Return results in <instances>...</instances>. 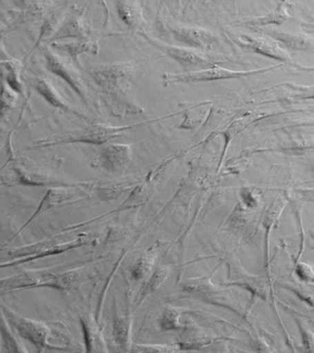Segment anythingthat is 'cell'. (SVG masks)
I'll return each instance as SVG.
<instances>
[{
  "mask_svg": "<svg viewBox=\"0 0 314 353\" xmlns=\"http://www.w3.org/2000/svg\"><path fill=\"white\" fill-rule=\"evenodd\" d=\"M103 97L112 115L123 118L128 114H139L144 110L135 103L130 92L137 72L136 63H114L90 66L86 68Z\"/></svg>",
  "mask_w": 314,
  "mask_h": 353,
  "instance_id": "obj_1",
  "label": "cell"
},
{
  "mask_svg": "<svg viewBox=\"0 0 314 353\" xmlns=\"http://www.w3.org/2000/svg\"><path fill=\"white\" fill-rule=\"evenodd\" d=\"M141 123L128 124L125 126H108L103 124H96V125H89L85 128L74 130V131L68 132L67 134L55 137L51 139L41 141L37 143L38 148H45V146L64 145V143H93V145H103L108 142L112 138L121 137L125 134L128 130L134 128Z\"/></svg>",
  "mask_w": 314,
  "mask_h": 353,
  "instance_id": "obj_2",
  "label": "cell"
},
{
  "mask_svg": "<svg viewBox=\"0 0 314 353\" xmlns=\"http://www.w3.org/2000/svg\"><path fill=\"white\" fill-rule=\"evenodd\" d=\"M283 63L277 65L267 66V68L253 69V70L239 71L231 70L219 65L210 66V68L193 70L181 74L165 73L164 74V85L175 84V83H195L216 81V80L235 79L241 77L252 76V74L266 73L267 71L279 68Z\"/></svg>",
  "mask_w": 314,
  "mask_h": 353,
  "instance_id": "obj_3",
  "label": "cell"
},
{
  "mask_svg": "<svg viewBox=\"0 0 314 353\" xmlns=\"http://www.w3.org/2000/svg\"><path fill=\"white\" fill-rule=\"evenodd\" d=\"M43 57L46 61V68L52 74H57L64 79L72 88L85 104L90 106V95L84 82V79L70 61L57 54L48 46L43 47Z\"/></svg>",
  "mask_w": 314,
  "mask_h": 353,
  "instance_id": "obj_4",
  "label": "cell"
},
{
  "mask_svg": "<svg viewBox=\"0 0 314 353\" xmlns=\"http://www.w3.org/2000/svg\"><path fill=\"white\" fill-rule=\"evenodd\" d=\"M142 35L151 46L156 47L158 50H161L168 57L176 61L181 66H184V68L199 70V69L216 65L213 61L208 59V57L201 54V52L195 51L194 48L172 46V44L164 43V41L153 37V36L148 34V33L142 32Z\"/></svg>",
  "mask_w": 314,
  "mask_h": 353,
  "instance_id": "obj_5",
  "label": "cell"
},
{
  "mask_svg": "<svg viewBox=\"0 0 314 353\" xmlns=\"http://www.w3.org/2000/svg\"><path fill=\"white\" fill-rule=\"evenodd\" d=\"M5 312H6L8 321L14 327L21 338L31 341L39 350V352H43L46 347H51L49 344L50 330L48 325L18 316L17 314L13 313L10 310H5Z\"/></svg>",
  "mask_w": 314,
  "mask_h": 353,
  "instance_id": "obj_6",
  "label": "cell"
},
{
  "mask_svg": "<svg viewBox=\"0 0 314 353\" xmlns=\"http://www.w3.org/2000/svg\"><path fill=\"white\" fill-rule=\"evenodd\" d=\"M234 41L247 51L272 58V59L282 61L284 63L291 62L292 58L286 50L279 46V43L268 35L253 36L241 34L234 36Z\"/></svg>",
  "mask_w": 314,
  "mask_h": 353,
  "instance_id": "obj_7",
  "label": "cell"
},
{
  "mask_svg": "<svg viewBox=\"0 0 314 353\" xmlns=\"http://www.w3.org/2000/svg\"><path fill=\"white\" fill-rule=\"evenodd\" d=\"M86 244L84 241V237L82 239H78L67 243H61L60 245H48V243H40V244L32 245V247L21 248V250H17L10 252V256H12L13 258H24V256H28L26 259H20V261H16L7 263L6 266H10V265L21 264L23 262L29 261H34V259L46 258V256L51 255H57V254L65 252V251L73 250V248H78Z\"/></svg>",
  "mask_w": 314,
  "mask_h": 353,
  "instance_id": "obj_8",
  "label": "cell"
},
{
  "mask_svg": "<svg viewBox=\"0 0 314 353\" xmlns=\"http://www.w3.org/2000/svg\"><path fill=\"white\" fill-rule=\"evenodd\" d=\"M169 32L175 40L186 44L190 48L208 49L216 41V36L211 30L201 27L175 25L169 27Z\"/></svg>",
  "mask_w": 314,
  "mask_h": 353,
  "instance_id": "obj_9",
  "label": "cell"
},
{
  "mask_svg": "<svg viewBox=\"0 0 314 353\" xmlns=\"http://www.w3.org/2000/svg\"><path fill=\"white\" fill-rule=\"evenodd\" d=\"M131 148L124 143L104 145L99 152L97 167L110 172L121 170L130 160Z\"/></svg>",
  "mask_w": 314,
  "mask_h": 353,
  "instance_id": "obj_10",
  "label": "cell"
},
{
  "mask_svg": "<svg viewBox=\"0 0 314 353\" xmlns=\"http://www.w3.org/2000/svg\"><path fill=\"white\" fill-rule=\"evenodd\" d=\"M34 85L35 90L52 106L64 110L66 112L71 113V114L78 116V117L84 119V120H88L87 116L82 114V113L79 112L75 109L73 110L70 105L65 101V99L62 98L59 91L57 90V88L54 87V85L49 80L43 79V77H37L35 79Z\"/></svg>",
  "mask_w": 314,
  "mask_h": 353,
  "instance_id": "obj_11",
  "label": "cell"
},
{
  "mask_svg": "<svg viewBox=\"0 0 314 353\" xmlns=\"http://www.w3.org/2000/svg\"><path fill=\"white\" fill-rule=\"evenodd\" d=\"M77 195H78V193L75 192V190L70 189L56 188V189L49 190L45 197H43L42 201H41L39 207H38L37 211H35V214L32 215V217L27 221L26 225H24L23 228H21V230L16 234L21 233V232L23 231L30 223H32V221H34L35 218L39 216V215L45 214L46 212H48V210L53 208L55 206L64 203L66 201L72 200V199L76 197Z\"/></svg>",
  "mask_w": 314,
  "mask_h": 353,
  "instance_id": "obj_12",
  "label": "cell"
},
{
  "mask_svg": "<svg viewBox=\"0 0 314 353\" xmlns=\"http://www.w3.org/2000/svg\"><path fill=\"white\" fill-rule=\"evenodd\" d=\"M89 34V27L84 21V16L81 13L75 12L68 18H66L61 27L55 33L52 39L53 40L65 38L84 39L87 38Z\"/></svg>",
  "mask_w": 314,
  "mask_h": 353,
  "instance_id": "obj_13",
  "label": "cell"
},
{
  "mask_svg": "<svg viewBox=\"0 0 314 353\" xmlns=\"http://www.w3.org/2000/svg\"><path fill=\"white\" fill-rule=\"evenodd\" d=\"M264 33L293 51H313L314 50L313 36L302 34V33L277 32H277L266 30Z\"/></svg>",
  "mask_w": 314,
  "mask_h": 353,
  "instance_id": "obj_14",
  "label": "cell"
},
{
  "mask_svg": "<svg viewBox=\"0 0 314 353\" xmlns=\"http://www.w3.org/2000/svg\"><path fill=\"white\" fill-rule=\"evenodd\" d=\"M288 0H281L277 8L274 11L261 17L242 19L239 25L244 26L260 27L269 24H282L289 18L288 12Z\"/></svg>",
  "mask_w": 314,
  "mask_h": 353,
  "instance_id": "obj_15",
  "label": "cell"
},
{
  "mask_svg": "<svg viewBox=\"0 0 314 353\" xmlns=\"http://www.w3.org/2000/svg\"><path fill=\"white\" fill-rule=\"evenodd\" d=\"M53 46L55 48L60 50V51L67 52L78 65L79 63V55L84 54V52L97 54L99 51L98 43L95 41L90 40L89 37L76 39L75 41H68V43H55Z\"/></svg>",
  "mask_w": 314,
  "mask_h": 353,
  "instance_id": "obj_16",
  "label": "cell"
},
{
  "mask_svg": "<svg viewBox=\"0 0 314 353\" xmlns=\"http://www.w3.org/2000/svg\"><path fill=\"white\" fill-rule=\"evenodd\" d=\"M42 273L26 272L13 276L1 281L2 292H12L15 290L40 287Z\"/></svg>",
  "mask_w": 314,
  "mask_h": 353,
  "instance_id": "obj_17",
  "label": "cell"
},
{
  "mask_svg": "<svg viewBox=\"0 0 314 353\" xmlns=\"http://www.w3.org/2000/svg\"><path fill=\"white\" fill-rule=\"evenodd\" d=\"M81 274L77 270L64 273H43L42 283L40 287H50L57 290H68L78 283Z\"/></svg>",
  "mask_w": 314,
  "mask_h": 353,
  "instance_id": "obj_18",
  "label": "cell"
},
{
  "mask_svg": "<svg viewBox=\"0 0 314 353\" xmlns=\"http://www.w3.org/2000/svg\"><path fill=\"white\" fill-rule=\"evenodd\" d=\"M2 81L6 83L16 93L23 92V83L21 81L20 73L21 69V63L19 60H2Z\"/></svg>",
  "mask_w": 314,
  "mask_h": 353,
  "instance_id": "obj_19",
  "label": "cell"
},
{
  "mask_svg": "<svg viewBox=\"0 0 314 353\" xmlns=\"http://www.w3.org/2000/svg\"><path fill=\"white\" fill-rule=\"evenodd\" d=\"M81 325L84 328L87 352H95L106 350H104L106 344H104L103 336L95 325L87 319H81Z\"/></svg>",
  "mask_w": 314,
  "mask_h": 353,
  "instance_id": "obj_20",
  "label": "cell"
},
{
  "mask_svg": "<svg viewBox=\"0 0 314 353\" xmlns=\"http://www.w3.org/2000/svg\"><path fill=\"white\" fill-rule=\"evenodd\" d=\"M67 16L64 10H57L52 13L49 18L46 19L43 22L42 28H41V33L38 43L42 41L43 39L53 37L55 33L61 27Z\"/></svg>",
  "mask_w": 314,
  "mask_h": 353,
  "instance_id": "obj_21",
  "label": "cell"
},
{
  "mask_svg": "<svg viewBox=\"0 0 314 353\" xmlns=\"http://www.w3.org/2000/svg\"><path fill=\"white\" fill-rule=\"evenodd\" d=\"M117 12L121 19L128 26L134 27L139 23V8L133 0H117Z\"/></svg>",
  "mask_w": 314,
  "mask_h": 353,
  "instance_id": "obj_22",
  "label": "cell"
},
{
  "mask_svg": "<svg viewBox=\"0 0 314 353\" xmlns=\"http://www.w3.org/2000/svg\"><path fill=\"white\" fill-rule=\"evenodd\" d=\"M170 270L166 267L159 268L156 272L151 276L150 280L147 281L145 286L143 287L141 292H139L140 300H144L153 292H155L162 283L166 280L169 275Z\"/></svg>",
  "mask_w": 314,
  "mask_h": 353,
  "instance_id": "obj_23",
  "label": "cell"
},
{
  "mask_svg": "<svg viewBox=\"0 0 314 353\" xmlns=\"http://www.w3.org/2000/svg\"><path fill=\"white\" fill-rule=\"evenodd\" d=\"M154 261H155V255L153 253L145 254L140 256L130 268L131 278L135 281L144 278L150 272Z\"/></svg>",
  "mask_w": 314,
  "mask_h": 353,
  "instance_id": "obj_24",
  "label": "cell"
},
{
  "mask_svg": "<svg viewBox=\"0 0 314 353\" xmlns=\"http://www.w3.org/2000/svg\"><path fill=\"white\" fill-rule=\"evenodd\" d=\"M206 104L197 105V106L193 107L189 112L193 113H187L186 119L184 121L183 123L179 126V128L191 129L195 128L203 123L204 119L208 116L209 112V108H205Z\"/></svg>",
  "mask_w": 314,
  "mask_h": 353,
  "instance_id": "obj_25",
  "label": "cell"
},
{
  "mask_svg": "<svg viewBox=\"0 0 314 353\" xmlns=\"http://www.w3.org/2000/svg\"><path fill=\"white\" fill-rule=\"evenodd\" d=\"M114 339L117 346L121 349L128 350L129 342V328L126 320L115 319L114 321Z\"/></svg>",
  "mask_w": 314,
  "mask_h": 353,
  "instance_id": "obj_26",
  "label": "cell"
},
{
  "mask_svg": "<svg viewBox=\"0 0 314 353\" xmlns=\"http://www.w3.org/2000/svg\"><path fill=\"white\" fill-rule=\"evenodd\" d=\"M1 336H2V345L3 347H6L8 352H26L23 349V345L20 343L14 338L13 334L10 332L9 328H8L6 324H5V319H2L1 325Z\"/></svg>",
  "mask_w": 314,
  "mask_h": 353,
  "instance_id": "obj_27",
  "label": "cell"
},
{
  "mask_svg": "<svg viewBox=\"0 0 314 353\" xmlns=\"http://www.w3.org/2000/svg\"><path fill=\"white\" fill-rule=\"evenodd\" d=\"M159 327L162 331H173L179 330V314L173 308L165 309L159 320Z\"/></svg>",
  "mask_w": 314,
  "mask_h": 353,
  "instance_id": "obj_28",
  "label": "cell"
},
{
  "mask_svg": "<svg viewBox=\"0 0 314 353\" xmlns=\"http://www.w3.org/2000/svg\"><path fill=\"white\" fill-rule=\"evenodd\" d=\"M126 190V185H112V186L98 188L95 193L100 200H115L123 194Z\"/></svg>",
  "mask_w": 314,
  "mask_h": 353,
  "instance_id": "obj_29",
  "label": "cell"
},
{
  "mask_svg": "<svg viewBox=\"0 0 314 353\" xmlns=\"http://www.w3.org/2000/svg\"><path fill=\"white\" fill-rule=\"evenodd\" d=\"M291 90H293L292 98L295 99H314V85H289Z\"/></svg>",
  "mask_w": 314,
  "mask_h": 353,
  "instance_id": "obj_30",
  "label": "cell"
},
{
  "mask_svg": "<svg viewBox=\"0 0 314 353\" xmlns=\"http://www.w3.org/2000/svg\"><path fill=\"white\" fill-rule=\"evenodd\" d=\"M130 350L135 352H175V350L164 345H136L132 347Z\"/></svg>",
  "mask_w": 314,
  "mask_h": 353,
  "instance_id": "obj_31",
  "label": "cell"
},
{
  "mask_svg": "<svg viewBox=\"0 0 314 353\" xmlns=\"http://www.w3.org/2000/svg\"><path fill=\"white\" fill-rule=\"evenodd\" d=\"M164 1L169 4L176 5L179 8L181 7V0H164Z\"/></svg>",
  "mask_w": 314,
  "mask_h": 353,
  "instance_id": "obj_32",
  "label": "cell"
},
{
  "mask_svg": "<svg viewBox=\"0 0 314 353\" xmlns=\"http://www.w3.org/2000/svg\"><path fill=\"white\" fill-rule=\"evenodd\" d=\"M224 1L228 3V4H230V5H233V3L234 6H235V4H236V0H224Z\"/></svg>",
  "mask_w": 314,
  "mask_h": 353,
  "instance_id": "obj_33",
  "label": "cell"
},
{
  "mask_svg": "<svg viewBox=\"0 0 314 353\" xmlns=\"http://www.w3.org/2000/svg\"><path fill=\"white\" fill-rule=\"evenodd\" d=\"M304 69H305V70L314 71V68H304Z\"/></svg>",
  "mask_w": 314,
  "mask_h": 353,
  "instance_id": "obj_34",
  "label": "cell"
}]
</instances>
